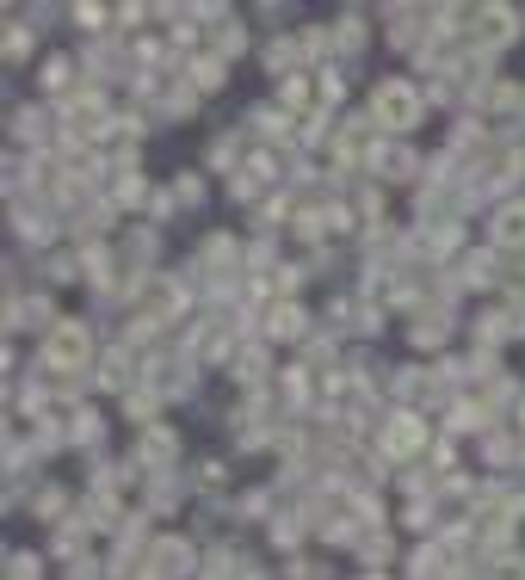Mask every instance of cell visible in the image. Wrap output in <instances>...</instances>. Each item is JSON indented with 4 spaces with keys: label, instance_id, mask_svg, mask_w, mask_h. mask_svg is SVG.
Segmentation results:
<instances>
[{
    "label": "cell",
    "instance_id": "7a4b0ae2",
    "mask_svg": "<svg viewBox=\"0 0 525 580\" xmlns=\"http://www.w3.org/2000/svg\"><path fill=\"white\" fill-rule=\"evenodd\" d=\"M495 241H507V247H519V241H525V204L501 210V223H495Z\"/></svg>",
    "mask_w": 525,
    "mask_h": 580
},
{
    "label": "cell",
    "instance_id": "6da1fadb",
    "mask_svg": "<svg viewBox=\"0 0 525 580\" xmlns=\"http://www.w3.org/2000/svg\"><path fill=\"white\" fill-rule=\"evenodd\" d=\"M377 112L390 118L396 130H408V124H414V112H420V105H414V93H408V87H383V93H377Z\"/></svg>",
    "mask_w": 525,
    "mask_h": 580
}]
</instances>
